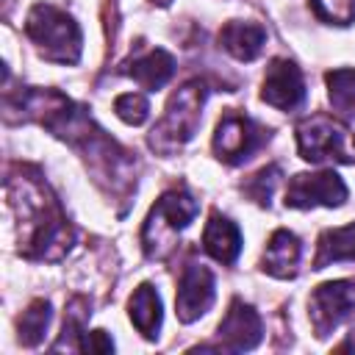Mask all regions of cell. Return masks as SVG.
I'll list each match as a JSON object with an SVG mask.
<instances>
[{"mask_svg": "<svg viewBox=\"0 0 355 355\" xmlns=\"http://www.w3.org/2000/svg\"><path fill=\"white\" fill-rule=\"evenodd\" d=\"M6 197L19 219V252L31 261H58L69 252L75 230L67 225V216L58 208V200L50 194L47 183L36 169H19L8 175Z\"/></svg>", "mask_w": 355, "mask_h": 355, "instance_id": "obj_1", "label": "cell"}, {"mask_svg": "<svg viewBox=\"0 0 355 355\" xmlns=\"http://www.w3.org/2000/svg\"><path fill=\"white\" fill-rule=\"evenodd\" d=\"M205 83L200 78L183 83L166 103L164 116L155 122L153 133H150V147L161 155H172L175 150H180L200 128V116H202V103H205Z\"/></svg>", "mask_w": 355, "mask_h": 355, "instance_id": "obj_2", "label": "cell"}, {"mask_svg": "<svg viewBox=\"0 0 355 355\" xmlns=\"http://www.w3.org/2000/svg\"><path fill=\"white\" fill-rule=\"evenodd\" d=\"M25 33L31 36V42L42 50V55L47 61L55 64H75L80 58V28L78 22L50 6V3H36L25 19Z\"/></svg>", "mask_w": 355, "mask_h": 355, "instance_id": "obj_3", "label": "cell"}, {"mask_svg": "<svg viewBox=\"0 0 355 355\" xmlns=\"http://www.w3.org/2000/svg\"><path fill=\"white\" fill-rule=\"evenodd\" d=\"M197 211H200L197 200L191 194H186L183 189L161 194L144 222V230H141V244H144L147 258H161L175 244V236L183 227H189V222L197 216Z\"/></svg>", "mask_w": 355, "mask_h": 355, "instance_id": "obj_4", "label": "cell"}, {"mask_svg": "<svg viewBox=\"0 0 355 355\" xmlns=\"http://www.w3.org/2000/svg\"><path fill=\"white\" fill-rule=\"evenodd\" d=\"M297 144H300V155L311 164H322V161L352 164L355 161V144L347 128L327 114H313L302 119L297 125Z\"/></svg>", "mask_w": 355, "mask_h": 355, "instance_id": "obj_5", "label": "cell"}, {"mask_svg": "<svg viewBox=\"0 0 355 355\" xmlns=\"http://www.w3.org/2000/svg\"><path fill=\"white\" fill-rule=\"evenodd\" d=\"M266 139H269V130L261 128L255 119H250L241 111H225L214 133V153L225 164H241Z\"/></svg>", "mask_w": 355, "mask_h": 355, "instance_id": "obj_6", "label": "cell"}, {"mask_svg": "<svg viewBox=\"0 0 355 355\" xmlns=\"http://www.w3.org/2000/svg\"><path fill=\"white\" fill-rule=\"evenodd\" d=\"M352 311H355V283L352 280L322 283L311 294V324H313L316 336L333 333Z\"/></svg>", "mask_w": 355, "mask_h": 355, "instance_id": "obj_7", "label": "cell"}, {"mask_svg": "<svg viewBox=\"0 0 355 355\" xmlns=\"http://www.w3.org/2000/svg\"><path fill=\"white\" fill-rule=\"evenodd\" d=\"M347 200V186L336 172L316 175H294L286 189L288 208H313V205H341Z\"/></svg>", "mask_w": 355, "mask_h": 355, "instance_id": "obj_8", "label": "cell"}, {"mask_svg": "<svg viewBox=\"0 0 355 355\" xmlns=\"http://www.w3.org/2000/svg\"><path fill=\"white\" fill-rule=\"evenodd\" d=\"M214 302V275L202 263H189L180 275L175 308L180 322H194L200 319Z\"/></svg>", "mask_w": 355, "mask_h": 355, "instance_id": "obj_9", "label": "cell"}, {"mask_svg": "<svg viewBox=\"0 0 355 355\" xmlns=\"http://www.w3.org/2000/svg\"><path fill=\"white\" fill-rule=\"evenodd\" d=\"M263 100L280 111H294L305 100V80L294 61L275 58L266 67L263 78Z\"/></svg>", "mask_w": 355, "mask_h": 355, "instance_id": "obj_10", "label": "cell"}, {"mask_svg": "<svg viewBox=\"0 0 355 355\" xmlns=\"http://www.w3.org/2000/svg\"><path fill=\"white\" fill-rule=\"evenodd\" d=\"M263 336V324H261V316L244 305L241 300H233L222 324H219V347L222 349H233V352H241V349H252Z\"/></svg>", "mask_w": 355, "mask_h": 355, "instance_id": "obj_11", "label": "cell"}, {"mask_svg": "<svg viewBox=\"0 0 355 355\" xmlns=\"http://www.w3.org/2000/svg\"><path fill=\"white\" fill-rule=\"evenodd\" d=\"M125 75H130L141 89L147 92H158L175 72V58L161 50V47H153V50H144L139 55H133L130 61H125L122 67Z\"/></svg>", "mask_w": 355, "mask_h": 355, "instance_id": "obj_12", "label": "cell"}, {"mask_svg": "<svg viewBox=\"0 0 355 355\" xmlns=\"http://www.w3.org/2000/svg\"><path fill=\"white\" fill-rule=\"evenodd\" d=\"M219 42L222 47L239 58V61H252L261 55L263 50V42H266V28L258 25V22H241V19H233L227 22L222 31H219Z\"/></svg>", "mask_w": 355, "mask_h": 355, "instance_id": "obj_13", "label": "cell"}, {"mask_svg": "<svg viewBox=\"0 0 355 355\" xmlns=\"http://www.w3.org/2000/svg\"><path fill=\"white\" fill-rule=\"evenodd\" d=\"M202 247L219 263H233L241 252V233L230 219H225L219 214H211V219L202 230Z\"/></svg>", "mask_w": 355, "mask_h": 355, "instance_id": "obj_14", "label": "cell"}, {"mask_svg": "<svg viewBox=\"0 0 355 355\" xmlns=\"http://www.w3.org/2000/svg\"><path fill=\"white\" fill-rule=\"evenodd\" d=\"M300 263V239L288 230L272 233L266 252H263V272L272 277H294Z\"/></svg>", "mask_w": 355, "mask_h": 355, "instance_id": "obj_15", "label": "cell"}, {"mask_svg": "<svg viewBox=\"0 0 355 355\" xmlns=\"http://www.w3.org/2000/svg\"><path fill=\"white\" fill-rule=\"evenodd\" d=\"M130 322L136 324V330L147 338L158 336L161 327V300L155 294V288L150 283H141L133 297H130Z\"/></svg>", "mask_w": 355, "mask_h": 355, "instance_id": "obj_16", "label": "cell"}, {"mask_svg": "<svg viewBox=\"0 0 355 355\" xmlns=\"http://www.w3.org/2000/svg\"><path fill=\"white\" fill-rule=\"evenodd\" d=\"M352 258H355V222L322 233V239H319V252H316V258H313V269H324L327 263L352 261Z\"/></svg>", "mask_w": 355, "mask_h": 355, "instance_id": "obj_17", "label": "cell"}, {"mask_svg": "<svg viewBox=\"0 0 355 355\" xmlns=\"http://www.w3.org/2000/svg\"><path fill=\"white\" fill-rule=\"evenodd\" d=\"M327 94H330V105L341 116H355V69L327 72Z\"/></svg>", "mask_w": 355, "mask_h": 355, "instance_id": "obj_18", "label": "cell"}, {"mask_svg": "<svg viewBox=\"0 0 355 355\" xmlns=\"http://www.w3.org/2000/svg\"><path fill=\"white\" fill-rule=\"evenodd\" d=\"M47 322H50V302L47 300H36L28 305V311H22L19 316V344L25 347H36L47 330Z\"/></svg>", "mask_w": 355, "mask_h": 355, "instance_id": "obj_19", "label": "cell"}, {"mask_svg": "<svg viewBox=\"0 0 355 355\" xmlns=\"http://www.w3.org/2000/svg\"><path fill=\"white\" fill-rule=\"evenodd\" d=\"M311 8L330 25H349L355 19V0H311Z\"/></svg>", "mask_w": 355, "mask_h": 355, "instance_id": "obj_20", "label": "cell"}, {"mask_svg": "<svg viewBox=\"0 0 355 355\" xmlns=\"http://www.w3.org/2000/svg\"><path fill=\"white\" fill-rule=\"evenodd\" d=\"M114 111H116V116H119L122 122H128V125H141V122L147 119V114H150V103H147L141 94L128 92V94H119V97L114 100Z\"/></svg>", "mask_w": 355, "mask_h": 355, "instance_id": "obj_21", "label": "cell"}, {"mask_svg": "<svg viewBox=\"0 0 355 355\" xmlns=\"http://www.w3.org/2000/svg\"><path fill=\"white\" fill-rule=\"evenodd\" d=\"M277 180H280V169H277V166H263L258 175H252V178H250V183H247V189H244V191H247L255 202L269 205V197H272V191H275Z\"/></svg>", "mask_w": 355, "mask_h": 355, "instance_id": "obj_22", "label": "cell"}, {"mask_svg": "<svg viewBox=\"0 0 355 355\" xmlns=\"http://www.w3.org/2000/svg\"><path fill=\"white\" fill-rule=\"evenodd\" d=\"M80 349L111 352V349H114V341L105 336V330H94V333H83V338H80Z\"/></svg>", "mask_w": 355, "mask_h": 355, "instance_id": "obj_23", "label": "cell"}]
</instances>
